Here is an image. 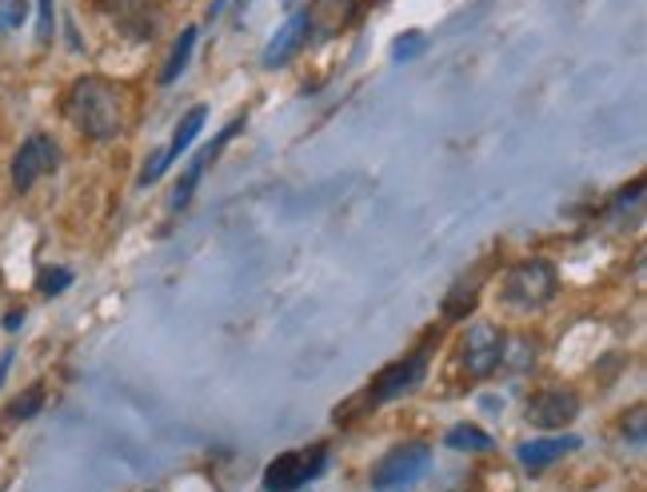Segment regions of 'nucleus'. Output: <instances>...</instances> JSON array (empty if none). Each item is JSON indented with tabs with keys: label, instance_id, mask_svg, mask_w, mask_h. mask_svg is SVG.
I'll use <instances>...</instances> for the list:
<instances>
[{
	"label": "nucleus",
	"instance_id": "obj_1",
	"mask_svg": "<svg viewBox=\"0 0 647 492\" xmlns=\"http://www.w3.org/2000/svg\"><path fill=\"white\" fill-rule=\"evenodd\" d=\"M69 121L89 141H112L124 132V92L104 77H80L69 89Z\"/></svg>",
	"mask_w": 647,
	"mask_h": 492
},
{
	"label": "nucleus",
	"instance_id": "obj_2",
	"mask_svg": "<svg viewBox=\"0 0 647 492\" xmlns=\"http://www.w3.org/2000/svg\"><path fill=\"white\" fill-rule=\"evenodd\" d=\"M556 269L548 261H524L504 277V301L512 309H544L548 301H556Z\"/></svg>",
	"mask_w": 647,
	"mask_h": 492
},
{
	"label": "nucleus",
	"instance_id": "obj_3",
	"mask_svg": "<svg viewBox=\"0 0 647 492\" xmlns=\"http://www.w3.org/2000/svg\"><path fill=\"white\" fill-rule=\"evenodd\" d=\"M432 469V449L428 444H396L372 464V489L388 492V489H404V484L419 481L424 472Z\"/></svg>",
	"mask_w": 647,
	"mask_h": 492
},
{
	"label": "nucleus",
	"instance_id": "obj_4",
	"mask_svg": "<svg viewBox=\"0 0 647 492\" xmlns=\"http://www.w3.org/2000/svg\"><path fill=\"white\" fill-rule=\"evenodd\" d=\"M328 464V452L320 449H292V452H280L276 461L264 469V492H296L304 481L320 476Z\"/></svg>",
	"mask_w": 647,
	"mask_h": 492
},
{
	"label": "nucleus",
	"instance_id": "obj_5",
	"mask_svg": "<svg viewBox=\"0 0 647 492\" xmlns=\"http://www.w3.org/2000/svg\"><path fill=\"white\" fill-rule=\"evenodd\" d=\"M424 376H428V352H412L404 361H392L388 369L376 372V381L368 384V401L388 404L396 396H408L424 384Z\"/></svg>",
	"mask_w": 647,
	"mask_h": 492
},
{
	"label": "nucleus",
	"instance_id": "obj_6",
	"mask_svg": "<svg viewBox=\"0 0 647 492\" xmlns=\"http://www.w3.org/2000/svg\"><path fill=\"white\" fill-rule=\"evenodd\" d=\"M60 164V149L52 137L44 132H32L29 141L20 144L17 157H12V189L17 192H29L40 177H49L52 169Z\"/></svg>",
	"mask_w": 647,
	"mask_h": 492
},
{
	"label": "nucleus",
	"instance_id": "obj_7",
	"mask_svg": "<svg viewBox=\"0 0 647 492\" xmlns=\"http://www.w3.org/2000/svg\"><path fill=\"white\" fill-rule=\"evenodd\" d=\"M504 349H508V341H504V332L496 324H472L468 337H464V369H468V376H492L504 364Z\"/></svg>",
	"mask_w": 647,
	"mask_h": 492
},
{
	"label": "nucleus",
	"instance_id": "obj_8",
	"mask_svg": "<svg viewBox=\"0 0 647 492\" xmlns=\"http://www.w3.org/2000/svg\"><path fill=\"white\" fill-rule=\"evenodd\" d=\"M524 416L536 429H564L579 416V396L572 389H544L528 401Z\"/></svg>",
	"mask_w": 647,
	"mask_h": 492
},
{
	"label": "nucleus",
	"instance_id": "obj_9",
	"mask_svg": "<svg viewBox=\"0 0 647 492\" xmlns=\"http://www.w3.org/2000/svg\"><path fill=\"white\" fill-rule=\"evenodd\" d=\"M304 21H309V32H316L320 41H332L356 21V0H312Z\"/></svg>",
	"mask_w": 647,
	"mask_h": 492
},
{
	"label": "nucleus",
	"instance_id": "obj_10",
	"mask_svg": "<svg viewBox=\"0 0 647 492\" xmlns=\"http://www.w3.org/2000/svg\"><path fill=\"white\" fill-rule=\"evenodd\" d=\"M572 449H579V436H572V432L564 436V432H559V436H536V441H524L516 449V456L528 472H544L548 464L564 461Z\"/></svg>",
	"mask_w": 647,
	"mask_h": 492
},
{
	"label": "nucleus",
	"instance_id": "obj_11",
	"mask_svg": "<svg viewBox=\"0 0 647 492\" xmlns=\"http://www.w3.org/2000/svg\"><path fill=\"white\" fill-rule=\"evenodd\" d=\"M304 41H309V21H304V12H300V17H292V21L269 41V49H264V69H284V64L304 49Z\"/></svg>",
	"mask_w": 647,
	"mask_h": 492
},
{
	"label": "nucleus",
	"instance_id": "obj_12",
	"mask_svg": "<svg viewBox=\"0 0 647 492\" xmlns=\"http://www.w3.org/2000/svg\"><path fill=\"white\" fill-rule=\"evenodd\" d=\"M476 304H479V284L456 281L448 289V297H444V304H439V312H444V321H468L472 312H476Z\"/></svg>",
	"mask_w": 647,
	"mask_h": 492
},
{
	"label": "nucleus",
	"instance_id": "obj_13",
	"mask_svg": "<svg viewBox=\"0 0 647 492\" xmlns=\"http://www.w3.org/2000/svg\"><path fill=\"white\" fill-rule=\"evenodd\" d=\"M204 121H209V109H204V104H196V109L184 112V121L176 124V137H172V144H169V149H164V152H169V164L176 161L180 152L189 149L192 141H196L200 129H204Z\"/></svg>",
	"mask_w": 647,
	"mask_h": 492
},
{
	"label": "nucleus",
	"instance_id": "obj_14",
	"mask_svg": "<svg viewBox=\"0 0 647 492\" xmlns=\"http://www.w3.org/2000/svg\"><path fill=\"white\" fill-rule=\"evenodd\" d=\"M444 444L456 452H492V436L484 429H476V424H456V429H448Z\"/></svg>",
	"mask_w": 647,
	"mask_h": 492
},
{
	"label": "nucleus",
	"instance_id": "obj_15",
	"mask_svg": "<svg viewBox=\"0 0 647 492\" xmlns=\"http://www.w3.org/2000/svg\"><path fill=\"white\" fill-rule=\"evenodd\" d=\"M192 49H196V29H184V32H180L176 49H172L169 64H164V72H160V81H164V84H172V81H176L180 72L189 69V61H192Z\"/></svg>",
	"mask_w": 647,
	"mask_h": 492
},
{
	"label": "nucleus",
	"instance_id": "obj_16",
	"mask_svg": "<svg viewBox=\"0 0 647 492\" xmlns=\"http://www.w3.org/2000/svg\"><path fill=\"white\" fill-rule=\"evenodd\" d=\"M40 409H44V389H40V384H32V389L20 392L17 401H9L4 416H9L12 424H24V421H32V416H40Z\"/></svg>",
	"mask_w": 647,
	"mask_h": 492
},
{
	"label": "nucleus",
	"instance_id": "obj_17",
	"mask_svg": "<svg viewBox=\"0 0 647 492\" xmlns=\"http://www.w3.org/2000/svg\"><path fill=\"white\" fill-rule=\"evenodd\" d=\"M212 164V157H209V149L200 152L196 161L189 164V172L180 177V184H176V192H172V209H184V204L192 201V192H196V184H200V177H204V169Z\"/></svg>",
	"mask_w": 647,
	"mask_h": 492
},
{
	"label": "nucleus",
	"instance_id": "obj_18",
	"mask_svg": "<svg viewBox=\"0 0 647 492\" xmlns=\"http://www.w3.org/2000/svg\"><path fill=\"white\" fill-rule=\"evenodd\" d=\"M40 292L44 297H57V292H64L72 284V272L69 269H40Z\"/></svg>",
	"mask_w": 647,
	"mask_h": 492
},
{
	"label": "nucleus",
	"instance_id": "obj_19",
	"mask_svg": "<svg viewBox=\"0 0 647 492\" xmlns=\"http://www.w3.org/2000/svg\"><path fill=\"white\" fill-rule=\"evenodd\" d=\"M29 17V0H0V29H20Z\"/></svg>",
	"mask_w": 647,
	"mask_h": 492
},
{
	"label": "nucleus",
	"instance_id": "obj_20",
	"mask_svg": "<svg viewBox=\"0 0 647 492\" xmlns=\"http://www.w3.org/2000/svg\"><path fill=\"white\" fill-rule=\"evenodd\" d=\"M149 161L152 164H144V172H140V184H156L160 177H164V169H169V152H164V149L152 152Z\"/></svg>",
	"mask_w": 647,
	"mask_h": 492
},
{
	"label": "nucleus",
	"instance_id": "obj_21",
	"mask_svg": "<svg viewBox=\"0 0 647 492\" xmlns=\"http://www.w3.org/2000/svg\"><path fill=\"white\" fill-rule=\"evenodd\" d=\"M40 4V21H37V41L49 44L52 41V0H37Z\"/></svg>",
	"mask_w": 647,
	"mask_h": 492
},
{
	"label": "nucleus",
	"instance_id": "obj_22",
	"mask_svg": "<svg viewBox=\"0 0 647 492\" xmlns=\"http://www.w3.org/2000/svg\"><path fill=\"white\" fill-rule=\"evenodd\" d=\"M624 436H631V444H644V409H631V416L624 421Z\"/></svg>",
	"mask_w": 647,
	"mask_h": 492
},
{
	"label": "nucleus",
	"instance_id": "obj_23",
	"mask_svg": "<svg viewBox=\"0 0 647 492\" xmlns=\"http://www.w3.org/2000/svg\"><path fill=\"white\" fill-rule=\"evenodd\" d=\"M419 44H424L419 37H408V41H396V44H392V57H396V61H408V57L419 49Z\"/></svg>",
	"mask_w": 647,
	"mask_h": 492
},
{
	"label": "nucleus",
	"instance_id": "obj_24",
	"mask_svg": "<svg viewBox=\"0 0 647 492\" xmlns=\"http://www.w3.org/2000/svg\"><path fill=\"white\" fill-rule=\"evenodd\" d=\"M20 324H24V312H9V317H4V329H12V332H17Z\"/></svg>",
	"mask_w": 647,
	"mask_h": 492
},
{
	"label": "nucleus",
	"instance_id": "obj_25",
	"mask_svg": "<svg viewBox=\"0 0 647 492\" xmlns=\"http://www.w3.org/2000/svg\"><path fill=\"white\" fill-rule=\"evenodd\" d=\"M9 364H12V352H4V357H0V384H4V376H9Z\"/></svg>",
	"mask_w": 647,
	"mask_h": 492
}]
</instances>
